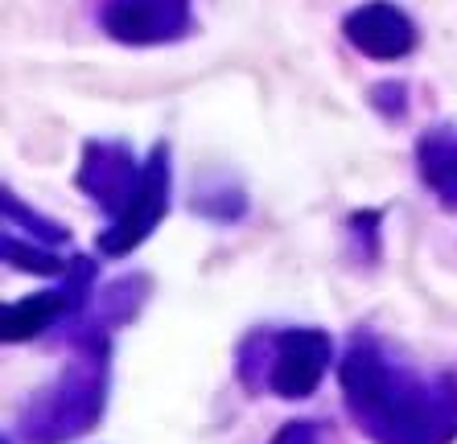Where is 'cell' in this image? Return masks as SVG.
<instances>
[{
  "instance_id": "cell-1",
  "label": "cell",
  "mask_w": 457,
  "mask_h": 444,
  "mask_svg": "<svg viewBox=\"0 0 457 444\" xmlns=\"http://www.w3.org/2000/svg\"><path fill=\"white\" fill-rule=\"evenodd\" d=\"M96 25L132 50L178 45L194 33V0H99Z\"/></svg>"
},
{
  "instance_id": "cell-2",
  "label": "cell",
  "mask_w": 457,
  "mask_h": 444,
  "mask_svg": "<svg viewBox=\"0 0 457 444\" xmlns=\"http://www.w3.org/2000/svg\"><path fill=\"white\" fill-rule=\"evenodd\" d=\"M342 37L371 62H400L420 45V25L395 0H362L342 17Z\"/></svg>"
},
{
  "instance_id": "cell-3",
  "label": "cell",
  "mask_w": 457,
  "mask_h": 444,
  "mask_svg": "<svg viewBox=\"0 0 457 444\" xmlns=\"http://www.w3.org/2000/svg\"><path fill=\"white\" fill-rule=\"evenodd\" d=\"M420 169L457 206V132L453 127H436L420 140Z\"/></svg>"
}]
</instances>
